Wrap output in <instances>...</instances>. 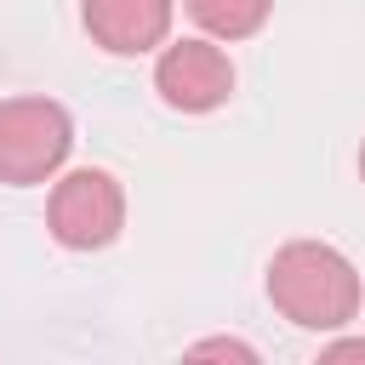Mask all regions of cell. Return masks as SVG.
Listing matches in <instances>:
<instances>
[{
	"label": "cell",
	"mask_w": 365,
	"mask_h": 365,
	"mask_svg": "<svg viewBox=\"0 0 365 365\" xmlns=\"http://www.w3.org/2000/svg\"><path fill=\"white\" fill-rule=\"evenodd\" d=\"M74 148V120L51 97H6L0 103V182L34 188L63 171Z\"/></svg>",
	"instance_id": "2"
},
{
	"label": "cell",
	"mask_w": 365,
	"mask_h": 365,
	"mask_svg": "<svg viewBox=\"0 0 365 365\" xmlns=\"http://www.w3.org/2000/svg\"><path fill=\"white\" fill-rule=\"evenodd\" d=\"M46 228L68 251H103V245H114L120 228H125V194H120L114 171L80 165V171L57 177L51 205H46Z\"/></svg>",
	"instance_id": "3"
},
{
	"label": "cell",
	"mask_w": 365,
	"mask_h": 365,
	"mask_svg": "<svg viewBox=\"0 0 365 365\" xmlns=\"http://www.w3.org/2000/svg\"><path fill=\"white\" fill-rule=\"evenodd\" d=\"M359 182H365V143H359Z\"/></svg>",
	"instance_id": "9"
},
{
	"label": "cell",
	"mask_w": 365,
	"mask_h": 365,
	"mask_svg": "<svg viewBox=\"0 0 365 365\" xmlns=\"http://www.w3.org/2000/svg\"><path fill=\"white\" fill-rule=\"evenodd\" d=\"M359 274L325 240H291L268 262V302L302 331H342L359 314Z\"/></svg>",
	"instance_id": "1"
},
{
	"label": "cell",
	"mask_w": 365,
	"mask_h": 365,
	"mask_svg": "<svg viewBox=\"0 0 365 365\" xmlns=\"http://www.w3.org/2000/svg\"><path fill=\"white\" fill-rule=\"evenodd\" d=\"M325 359H365V336H348V342H331Z\"/></svg>",
	"instance_id": "8"
},
{
	"label": "cell",
	"mask_w": 365,
	"mask_h": 365,
	"mask_svg": "<svg viewBox=\"0 0 365 365\" xmlns=\"http://www.w3.org/2000/svg\"><path fill=\"white\" fill-rule=\"evenodd\" d=\"M274 0H188V17L211 34V40H245L268 23Z\"/></svg>",
	"instance_id": "6"
},
{
	"label": "cell",
	"mask_w": 365,
	"mask_h": 365,
	"mask_svg": "<svg viewBox=\"0 0 365 365\" xmlns=\"http://www.w3.org/2000/svg\"><path fill=\"white\" fill-rule=\"evenodd\" d=\"M154 91H160V103L177 108V114H211V108H222L228 91H234V63H228V51L211 46V40H177V46H165L160 63H154Z\"/></svg>",
	"instance_id": "4"
},
{
	"label": "cell",
	"mask_w": 365,
	"mask_h": 365,
	"mask_svg": "<svg viewBox=\"0 0 365 365\" xmlns=\"http://www.w3.org/2000/svg\"><path fill=\"white\" fill-rule=\"evenodd\" d=\"M86 34L114 51V57H143L154 46H165L171 29V0H86L80 6Z\"/></svg>",
	"instance_id": "5"
},
{
	"label": "cell",
	"mask_w": 365,
	"mask_h": 365,
	"mask_svg": "<svg viewBox=\"0 0 365 365\" xmlns=\"http://www.w3.org/2000/svg\"><path fill=\"white\" fill-rule=\"evenodd\" d=\"M194 354H234V359H257L251 342H234V336H211V342H194Z\"/></svg>",
	"instance_id": "7"
}]
</instances>
